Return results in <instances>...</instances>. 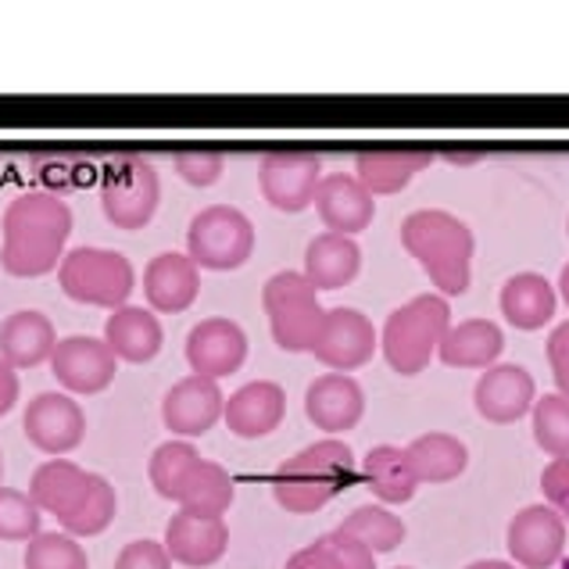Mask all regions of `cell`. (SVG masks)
<instances>
[{
  "label": "cell",
  "mask_w": 569,
  "mask_h": 569,
  "mask_svg": "<svg viewBox=\"0 0 569 569\" xmlns=\"http://www.w3.org/2000/svg\"><path fill=\"white\" fill-rule=\"evenodd\" d=\"M4 243H0V266L14 280H37L61 266L69 254L64 243L72 233V208L54 193H22L4 208L0 219Z\"/></svg>",
  "instance_id": "6da1fadb"
},
{
  "label": "cell",
  "mask_w": 569,
  "mask_h": 569,
  "mask_svg": "<svg viewBox=\"0 0 569 569\" xmlns=\"http://www.w3.org/2000/svg\"><path fill=\"white\" fill-rule=\"evenodd\" d=\"M401 248L427 269L430 283L437 287L441 298H455L469 290L477 237L459 216H451V211H441V208L412 211V216H405L401 222Z\"/></svg>",
  "instance_id": "7a4b0ae2"
},
{
  "label": "cell",
  "mask_w": 569,
  "mask_h": 569,
  "mask_svg": "<svg viewBox=\"0 0 569 569\" xmlns=\"http://www.w3.org/2000/svg\"><path fill=\"white\" fill-rule=\"evenodd\" d=\"M355 477V455L345 441L327 437L301 448L298 455H290L287 462H280L272 477V498L280 501L287 512L295 516H312L327 506L330 498H337Z\"/></svg>",
  "instance_id": "3957f363"
},
{
  "label": "cell",
  "mask_w": 569,
  "mask_h": 569,
  "mask_svg": "<svg viewBox=\"0 0 569 569\" xmlns=\"http://www.w3.org/2000/svg\"><path fill=\"white\" fill-rule=\"evenodd\" d=\"M451 330V308L441 295H419L405 301L383 322V359L398 377H419L430 366L433 351Z\"/></svg>",
  "instance_id": "277c9868"
},
{
  "label": "cell",
  "mask_w": 569,
  "mask_h": 569,
  "mask_svg": "<svg viewBox=\"0 0 569 569\" xmlns=\"http://www.w3.org/2000/svg\"><path fill=\"white\" fill-rule=\"evenodd\" d=\"M262 308L269 319L272 340L283 351H316L327 330V308L319 305V290L298 269H283L266 280Z\"/></svg>",
  "instance_id": "5b68a950"
},
{
  "label": "cell",
  "mask_w": 569,
  "mask_h": 569,
  "mask_svg": "<svg viewBox=\"0 0 569 569\" xmlns=\"http://www.w3.org/2000/svg\"><path fill=\"white\" fill-rule=\"evenodd\" d=\"M64 298L90 308H122L137 287V269L122 251L111 248H72L58 266Z\"/></svg>",
  "instance_id": "8992f818"
},
{
  "label": "cell",
  "mask_w": 569,
  "mask_h": 569,
  "mask_svg": "<svg viewBox=\"0 0 569 569\" xmlns=\"http://www.w3.org/2000/svg\"><path fill=\"white\" fill-rule=\"evenodd\" d=\"M254 251V222L233 204H208L190 219L187 254L198 269L230 272Z\"/></svg>",
  "instance_id": "52a82bcc"
},
{
  "label": "cell",
  "mask_w": 569,
  "mask_h": 569,
  "mask_svg": "<svg viewBox=\"0 0 569 569\" xmlns=\"http://www.w3.org/2000/svg\"><path fill=\"white\" fill-rule=\"evenodd\" d=\"M161 204V180L151 161L122 158L111 166L101 183V208L104 219L119 230H143Z\"/></svg>",
  "instance_id": "ba28073f"
},
{
  "label": "cell",
  "mask_w": 569,
  "mask_h": 569,
  "mask_svg": "<svg viewBox=\"0 0 569 569\" xmlns=\"http://www.w3.org/2000/svg\"><path fill=\"white\" fill-rule=\"evenodd\" d=\"M22 430L29 437V445L51 455V459H64L69 451H76L87 437V412L72 395L61 390H43L37 395L22 412Z\"/></svg>",
  "instance_id": "9c48e42d"
},
{
  "label": "cell",
  "mask_w": 569,
  "mask_h": 569,
  "mask_svg": "<svg viewBox=\"0 0 569 569\" xmlns=\"http://www.w3.org/2000/svg\"><path fill=\"white\" fill-rule=\"evenodd\" d=\"M322 183V166L316 154L308 151H272L258 166V187L262 198L276 211H305L308 204H316V190Z\"/></svg>",
  "instance_id": "30bf717a"
},
{
  "label": "cell",
  "mask_w": 569,
  "mask_h": 569,
  "mask_svg": "<svg viewBox=\"0 0 569 569\" xmlns=\"http://www.w3.org/2000/svg\"><path fill=\"white\" fill-rule=\"evenodd\" d=\"M51 372L64 395H101L119 372V359L104 345V337H64L51 355Z\"/></svg>",
  "instance_id": "8fae6325"
},
{
  "label": "cell",
  "mask_w": 569,
  "mask_h": 569,
  "mask_svg": "<svg viewBox=\"0 0 569 569\" xmlns=\"http://www.w3.org/2000/svg\"><path fill=\"white\" fill-rule=\"evenodd\" d=\"M248 333L240 330V322L233 319H222V316H211L201 319L198 327L187 333V366L193 377H208V380H226L248 362Z\"/></svg>",
  "instance_id": "7c38bea8"
},
{
  "label": "cell",
  "mask_w": 569,
  "mask_h": 569,
  "mask_svg": "<svg viewBox=\"0 0 569 569\" xmlns=\"http://www.w3.org/2000/svg\"><path fill=\"white\" fill-rule=\"evenodd\" d=\"M226 412V395L219 380L208 377H183L169 387V395L161 398V422L180 437V441H190V437H204Z\"/></svg>",
  "instance_id": "4fadbf2b"
},
{
  "label": "cell",
  "mask_w": 569,
  "mask_h": 569,
  "mask_svg": "<svg viewBox=\"0 0 569 569\" xmlns=\"http://www.w3.org/2000/svg\"><path fill=\"white\" fill-rule=\"evenodd\" d=\"M566 551V516L551 506H527L509 523V556L519 569H551Z\"/></svg>",
  "instance_id": "5bb4252c"
},
{
  "label": "cell",
  "mask_w": 569,
  "mask_h": 569,
  "mask_svg": "<svg viewBox=\"0 0 569 569\" xmlns=\"http://www.w3.org/2000/svg\"><path fill=\"white\" fill-rule=\"evenodd\" d=\"M372 351H377V327H372V319L359 312V308H333L312 355L330 372H348L351 377V369H362L372 359Z\"/></svg>",
  "instance_id": "9a60e30c"
},
{
  "label": "cell",
  "mask_w": 569,
  "mask_h": 569,
  "mask_svg": "<svg viewBox=\"0 0 569 569\" xmlns=\"http://www.w3.org/2000/svg\"><path fill=\"white\" fill-rule=\"evenodd\" d=\"M473 401H477V412L487 422L509 427V422L533 412V401H538V383H533V377L523 366L498 362V366L480 372Z\"/></svg>",
  "instance_id": "2e32d148"
},
{
  "label": "cell",
  "mask_w": 569,
  "mask_h": 569,
  "mask_svg": "<svg viewBox=\"0 0 569 569\" xmlns=\"http://www.w3.org/2000/svg\"><path fill=\"white\" fill-rule=\"evenodd\" d=\"M305 412L327 437L355 430L366 416V390L348 372H322L305 395Z\"/></svg>",
  "instance_id": "e0dca14e"
},
{
  "label": "cell",
  "mask_w": 569,
  "mask_h": 569,
  "mask_svg": "<svg viewBox=\"0 0 569 569\" xmlns=\"http://www.w3.org/2000/svg\"><path fill=\"white\" fill-rule=\"evenodd\" d=\"M316 211L327 233L359 237L369 230L372 216H377V198L359 183L355 172H330L322 176L316 190Z\"/></svg>",
  "instance_id": "ac0fdd59"
},
{
  "label": "cell",
  "mask_w": 569,
  "mask_h": 569,
  "mask_svg": "<svg viewBox=\"0 0 569 569\" xmlns=\"http://www.w3.org/2000/svg\"><path fill=\"white\" fill-rule=\"evenodd\" d=\"M143 298L158 316H180L201 295V269L190 262V254L161 251L143 269Z\"/></svg>",
  "instance_id": "d6986e66"
},
{
  "label": "cell",
  "mask_w": 569,
  "mask_h": 569,
  "mask_svg": "<svg viewBox=\"0 0 569 569\" xmlns=\"http://www.w3.org/2000/svg\"><path fill=\"white\" fill-rule=\"evenodd\" d=\"M287 416V395L280 383L272 380H251L226 398V427L243 441H258V437L272 433Z\"/></svg>",
  "instance_id": "ffe728a7"
},
{
  "label": "cell",
  "mask_w": 569,
  "mask_h": 569,
  "mask_svg": "<svg viewBox=\"0 0 569 569\" xmlns=\"http://www.w3.org/2000/svg\"><path fill=\"white\" fill-rule=\"evenodd\" d=\"M161 545H166L172 562H180L187 569H204L226 556V548H230V527H226V519L176 512L169 519L166 541Z\"/></svg>",
  "instance_id": "44dd1931"
},
{
  "label": "cell",
  "mask_w": 569,
  "mask_h": 569,
  "mask_svg": "<svg viewBox=\"0 0 569 569\" xmlns=\"http://www.w3.org/2000/svg\"><path fill=\"white\" fill-rule=\"evenodd\" d=\"M104 345L119 362L148 366L151 359H158L161 345H166V330H161V319L151 308L122 305L104 322Z\"/></svg>",
  "instance_id": "7402d4cb"
},
{
  "label": "cell",
  "mask_w": 569,
  "mask_h": 569,
  "mask_svg": "<svg viewBox=\"0 0 569 569\" xmlns=\"http://www.w3.org/2000/svg\"><path fill=\"white\" fill-rule=\"evenodd\" d=\"M58 348L54 322L37 308H19L0 322V359H4L14 372L19 369H37L51 362Z\"/></svg>",
  "instance_id": "603a6c76"
},
{
  "label": "cell",
  "mask_w": 569,
  "mask_h": 569,
  "mask_svg": "<svg viewBox=\"0 0 569 569\" xmlns=\"http://www.w3.org/2000/svg\"><path fill=\"white\" fill-rule=\"evenodd\" d=\"M362 272V248L355 237L340 233H319L305 251V276L316 290H340L355 283Z\"/></svg>",
  "instance_id": "cb8c5ba5"
},
{
  "label": "cell",
  "mask_w": 569,
  "mask_h": 569,
  "mask_svg": "<svg viewBox=\"0 0 569 569\" xmlns=\"http://www.w3.org/2000/svg\"><path fill=\"white\" fill-rule=\"evenodd\" d=\"M506 351V333L491 319H466L441 340V362L451 369H491Z\"/></svg>",
  "instance_id": "d4e9b609"
},
{
  "label": "cell",
  "mask_w": 569,
  "mask_h": 569,
  "mask_svg": "<svg viewBox=\"0 0 569 569\" xmlns=\"http://www.w3.org/2000/svg\"><path fill=\"white\" fill-rule=\"evenodd\" d=\"M501 316L512 322L516 330H541L556 316L559 295L541 272H516L512 280L501 287Z\"/></svg>",
  "instance_id": "484cf974"
},
{
  "label": "cell",
  "mask_w": 569,
  "mask_h": 569,
  "mask_svg": "<svg viewBox=\"0 0 569 569\" xmlns=\"http://www.w3.org/2000/svg\"><path fill=\"white\" fill-rule=\"evenodd\" d=\"M90 477L93 473H87L72 459H47L43 466H37V473L29 480V498L37 501L40 512H51L61 519L83 501Z\"/></svg>",
  "instance_id": "4316f807"
},
{
  "label": "cell",
  "mask_w": 569,
  "mask_h": 569,
  "mask_svg": "<svg viewBox=\"0 0 569 569\" xmlns=\"http://www.w3.org/2000/svg\"><path fill=\"white\" fill-rule=\"evenodd\" d=\"M362 477L366 487L377 495L383 506H405L412 501L419 477L409 462V451L398 445H377L366 459H362Z\"/></svg>",
  "instance_id": "83f0119b"
},
{
  "label": "cell",
  "mask_w": 569,
  "mask_h": 569,
  "mask_svg": "<svg viewBox=\"0 0 569 569\" xmlns=\"http://www.w3.org/2000/svg\"><path fill=\"white\" fill-rule=\"evenodd\" d=\"M176 506H180V512H190V516L222 519L226 509L233 506V477L226 473V466L211 462V459H198L190 466L180 495H176Z\"/></svg>",
  "instance_id": "f1b7e54d"
},
{
  "label": "cell",
  "mask_w": 569,
  "mask_h": 569,
  "mask_svg": "<svg viewBox=\"0 0 569 569\" xmlns=\"http://www.w3.org/2000/svg\"><path fill=\"white\" fill-rule=\"evenodd\" d=\"M430 161V151H362L355 158V176L372 198H380V193L405 190L412 176H419Z\"/></svg>",
  "instance_id": "f546056e"
},
{
  "label": "cell",
  "mask_w": 569,
  "mask_h": 569,
  "mask_svg": "<svg viewBox=\"0 0 569 569\" xmlns=\"http://www.w3.org/2000/svg\"><path fill=\"white\" fill-rule=\"evenodd\" d=\"M405 451H409V462L419 483H451L469 466V448L455 433H441V430L416 437Z\"/></svg>",
  "instance_id": "4dcf8cb0"
},
{
  "label": "cell",
  "mask_w": 569,
  "mask_h": 569,
  "mask_svg": "<svg viewBox=\"0 0 569 569\" xmlns=\"http://www.w3.org/2000/svg\"><path fill=\"white\" fill-rule=\"evenodd\" d=\"M287 569H377V556L362 541H351L340 530H333L295 551L287 559Z\"/></svg>",
  "instance_id": "1f68e13d"
},
{
  "label": "cell",
  "mask_w": 569,
  "mask_h": 569,
  "mask_svg": "<svg viewBox=\"0 0 569 569\" xmlns=\"http://www.w3.org/2000/svg\"><path fill=\"white\" fill-rule=\"evenodd\" d=\"M116 512H119L116 487H111L108 477L93 473L83 501H79L69 516H61L58 523H61L64 533H72L76 541H83V538H97V533H104L111 527V519H116Z\"/></svg>",
  "instance_id": "d6a6232c"
},
{
  "label": "cell",
  "mask_w": 569,
  "mask_h": 569,
  "mask_svg": "<svg viewBox=\"0 0 569 569\" xmlns=\"http://www.w3.org/2000/svg\"><path fill=\"white\" fill-rule=\"evenodd\" d=\"M345 538L362 541L372 556H387L405 541V523L398 512H387V506H359L345 516V523L337 527Z\"/></svg>",
  "instance_id": "836d02e7"
},
{
  "label": "cell",
  "mask_w": 569,
  "mask_h": 569,
  "mask_svg": "<svg viewBox=\"0 0 569 569\" xmlns=\"http://www.w3.org/2000/svg\"><path fill=\"white\" fill-rule=\"evenodd\" d=\"M198 459H201V455L190 441L158 445L154 455H151V462H148V480L154 487V495L166 498V501H176V495H180V487H183V480L190 473V466Z\"/></svg>",
  "instance_id": "e575fe53"
},
{
  "label": "cell",
  "mask_w": 569,
  "mask_h": 569,
  "mask_svg": "<svg viewBox=\"0 0 569 569\" xmlns=\"http://www.w3.org/2000/svg\"><path fill=\"white\" fill-rule=\"evenodd\" d=\"M26 569H90L87 548L64 530H40L26 545Z\"/></svg>",
  "instance_id": "d590c367"
},
{
  "label": "cell",
  "mask_w": 569,
  "mask_h": 569,
  "mask_svg": "<svg viewBox=\"0 0 569 569\" xmlns=\"http://www.w3.org/2000/svg\"><path fill=\"white\" fill-rule=\"evenodd\" d=\"M533 441L551 459H569V401L562 395L533 401Z\"/></svg>",
  "instance_id": "8d00e7d4"
},
{
  "label": "cell",
  "mask_w": 569,
  "mask_h": 569,
  "mask_svg": "<svg viewBox=\"0 0 569 569\" xmlns=\"http://www.w3.org/2000/svg\"><path fill=\"white\" fill-rule=\"evenodd\" d=\"M40 533V509L29 491L0 483V541H32Z\"/></svg>",
  "instance_id": "74e56055"
},
{
  "label": "cell",
  "mask_w": 569,
  "mask_h": 569,
  "mask_svg": "<svg viewBox=\"0 0 569 569\" xmlns=\"http://www.w3.org/2000/svg\"><path fill=\"white\" fill-rule=\"evenodd\" d=\"M180 180H187L190 187H211L222 180L226 172V158L219 151H180L172 158Z\"/></svg>",
  "instance_id": "f35d334b"
},
{
  "label": "cell",
  "mask_w": 569,
  "mask_h": 569,
  "mask_svg": "<svg viewBox=\"0 0 569 569\" xmlns=\"http://www.w3.org/2000/svg\"><path fill=\"white\" fill-rule=\"evenodd\" d=\"M116 569H172V556H169L161 541L140 538V541H129L119 551Z\"/></svg>",
  "instance_id": "ab89813d"
},
{
  "label": "cell",
  "mask_w": 569,
  "mask_h": 569,
  "mask_svg": "<svg viewBox=\"0 0 569 569\" xmlns=\"http://www.w3.org/2000/svg\"><path fill=\"white\" fill-rule=\"evenodd\" d=\"M541 495H545V506H551L556 512L569 516V459H551L545 466Z\"/></svg>",
  "instance_id": "60d3db41"
},
{
  "label": "cell",
  "mask_w": 569,
  "mask_h": 569,
  "mask_svg": "<svg viewBox=\"0 0 569 569\" xmlns=\"http://www.w3.org/2000/svg\"><path fill=\"white\" fill-rule=\"evenodd\" d=\"M548 366H551V377H556V395H562L569 401V319L559 322L556 330L548 337Z\"/></svg>",
  "instance_id": "b9f144b4"
},
{
  "label": "cell",
  "mask_w": 569,
  "mask_h": 569,
  "mask_svg": "<svg viewBox=\"0 0 569 569\" xmlns=\"http://www.w3.org/2000/svg\"><path fill=\"white\" fill-rule=\"evenodd\" d=\"M19 372H14L4 359H0V416H8L14 409V401H19Z\"/></svg>",
  "instance_id": "7bdbcfd3"
},
{
  "label": "cell",
  "mask_w": 569,
  "mask_h": 569,
  "mask_svg": "<svg viewBox=\"0 0 569 569\" xmlns=\"http://www.w3.org/2000/svg\"><path fill=\"white\" fill-rule=\"evenodd\" d=\"M466 569H519L516 562H501V559H480V562H469Z\"/></svg>",
  "instance_id": "ee69618b"
},
{
  "label": "cell",
  "mask_w": 569,
  "mask_h": 569,
  "mask_svg": "<svg viewBox=\"0 0 569 569\" xmlns=\"http://www.w3.org/2000/svg\"><path fill=\"white\" fill-rule=\"evenodd\" d=\"M559 298L566 301V308H569V262L562 266V272H559Z\"/></svg>",
  "instance_id": "f6af8a7d"
},
{
  "label": "cell",
  "mask_w": 569,
  "mask_h": 569,
  "mask_svg": "<svg viewBox=\"0 0 569 569\" xmlns=\"http://www.w3.org/2000/svg\"><path fill=\"white\" fill-rule=\"evenodd\" d=\"M0 477H4V459H0Z\"/></svg>",
  "instance_id": "bcb514c9"
},
{
  "label": "cell",
  "mask_w": 569,
  "mask_h": 569,
  "mask_svg": "<svg viewBox=\"0 0 569 569\" xmlns=\"http://www.w3.org/2000/svg\"><path fill=\"white\" fill-rule=\"evenodd\" d=\"M398 569H412V566H398Z\"/></svg>",
  "instance_id": "7dc6e473"
},
{
  "label": "cell",
  "mask_w": 569,
  "mask_h": 569,
  "mask_svg": "<svg viewBox=\"0 0 569 569\" xmlns=\"http://www.w3.org/2000/svg\"><path fill=\"white\" fill-rule=\"evenodd\" d=\"M566 523H569V516H566Z\"/></svg>",
  "instance_id": "c3c4849f"
}]
</instances>
